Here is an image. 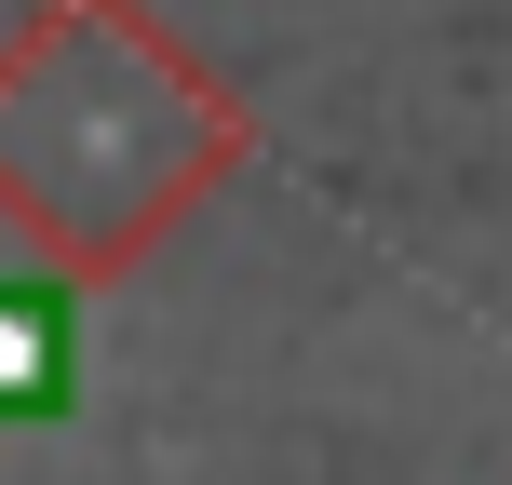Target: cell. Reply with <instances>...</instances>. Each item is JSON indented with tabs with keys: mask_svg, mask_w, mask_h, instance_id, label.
Instances as JSON below:
<instances>
[{
	"mask_svg": "<svg viewBox=\"0 0 512 485\" xmlns=\"http://www.w3.org/2000/svg\"><path fill=\"white\" fill-rule=\"evenodd\" d=\"M81 283L68 270H27L0 283V432H41V418L81 405Z\"/></svg>",
	"mask_w": 512,
	"mask_h": 485,
	"instance_id": "obj_1",
	"label": "cell"
}]
</instances>
